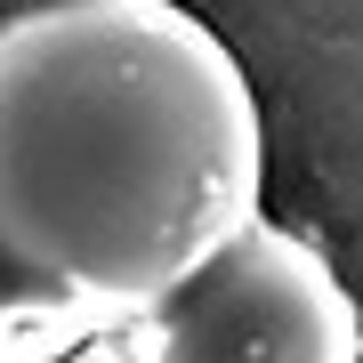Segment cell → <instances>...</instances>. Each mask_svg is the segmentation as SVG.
<instances>
[{
	"label": "cell",
	"instance_id": "1",
	"mask_svg": "<svg viewBox=\"0 0 363 363\" xmlns=\"http://www.w3.org/2000/svg\"><path fill=\"white\" fill-rule=\"evenodd\" d=\"M267 194L242 57L178 0L0 16V274L65 331H121Z\"/></svg>",
	"mask_w": 363,
	"mask_h": 363
},
{
	"label": "cell",
	"instance_id": "2",
	"mask_svg": "<svg viewBox=\"0 0 363 363\" xmlns=\"http://www.w3.org/2000/svg\"><path fill=\"white\" fill-rule=\"evenodd\" d=\"M113 363H363V315L323 242L250 218L169 298L113 331Z\"/></svg>",
	"mask_w": 363,
	"mask_h": 363
},
{
	"label": "cell",
	"instance_id": "3",
	"mask_svg": "<svg viewBox=\"0 0 363 363\" xmlns=\"http://www.w3.org/2000/svg\"><path fill=\"white\" fill-rule=\"evenodd\" d=\"M40 331H65V323H49V315H40V307H33V298H25V291H16V283H9V274H0V363H25Z\"/></svg>",
	"mask_w": 363,
	"mask_h": 363
},
{
	"label": "cell",
	"instance_id": "4",
	"mask_svg": "<svg viewBox=\"0 0 363 363\" xmlns=\"http://www.w3.org/2000/svg\"><path fill=\"white\" fill-rule=\"evenodd\" d=\"M40 9H81V0H0V16H40Z\"/></svg>",
	"mask_w": 363,
	"mask_h": 363
}]
</instances>
